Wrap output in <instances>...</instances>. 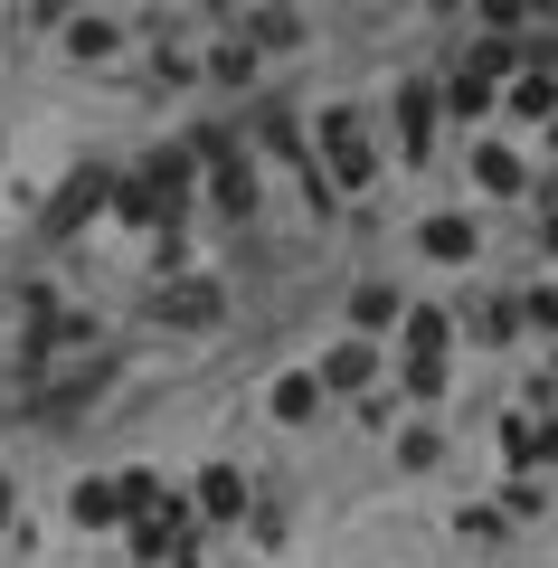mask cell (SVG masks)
<instances>
[{
	"instance_id": "3",
	"label": "cell",
	"mask_w": 558,
	"mask_h": 568,
	"mask_svg": "<svg viewBox=\"0 0 558 568\" xmlns=\"http://www.w3.org/2000/svg\"><path fill=\"white\" fill-rule=\"evenodd\" d=\"M219 313H227V294H219L209 275H180V284H161V323H171V332H209Z\"/></svg>"
},
{
	"instance_id": "11",
	"label": "cell",
	"mask_w": 558,
	"mask_h": 568,
	"mask_svg": "<svg viewBox=\"0 0 558 568\" xmlns=\"http://www.w3.org/2000/svg\"><path fill=\"white\" fill-rule=\"evenodd\" d=\"M501 455H511V465H549V426H539V417H511V426H501Z\"/></svg>"
},
{
	"instance_id": "7",
	"label": "cell",
	"mask_w": 558,
	"mask_h": 568,
	"mask_svg": "<svg viewBox=\"0 0 558 568\" xmlns=\"http://www.w3.org/2000/svg\"><path fill=\"white\" fill-rule=\"evenodd\" d=\"M200 511H209V521H246V474L237 465H209L200 474Z\"/></svg>"
},
{
	"instance_id": "12",
	"label": "cell",
	"mask_w": 558,
	"mask_h": 568,
	"mask_svg": "<svg viewBox=\"0 0 558 568\" xmlns=\"http://www.w3.org/2000/svg\"><path fill=\"white\" fill-rule=\"evenodd\" d=\"M398 133H407V142L436 133V85H398Z\"/></svg>"
},
{
	"instance_id": "15",
	"label": "cell",
	"mask_w": 558,
	"mask_h": 568,
	"mask_svg": "<svg viewBox=\"0 0 558 568\" xmlns=\"http://www.w3.org/2000/svg\"><path fill=\"white\" fill-rule=\"evenodd\" d=\"M351 313H359V323H369V332H379V323H398V284H359V294H351Z\"/></svg>"
},
{
	"instance_id": "9",
	"label": "cell",
	"mask_w": 558,
	"mask_h": 568,
	"mask_svg": "<svg viewBox=\"0 0 558 568\" xmlns=\"http://www.w3.org/2000/svg\"><path fill=\"white\" fill-rule=\"evenodd\" d=\"M322 379H332V388H369V379H379V351H369V342H332V351H322Z\"/></svg>"
},
{
	"instance_id": "19",
	"label": "cell",
	"mask_w": 558,
	"mask_h": 568,
	"mask_svg": "<svg viewBox=\"0 0 558 568\" xmlns=\"http://www.w3.org/2000/svg\"><path fill=\"white\" fill-rule=\"evenodd\" d=\"M530 323H549V332H558V284H539V294H530Z\"/></svg>"
},
{
	"instance_id": "17",
	"label": "cell",
	"mask_w": 558,
	"mask_h": 568,
	"mask_svg": "<svg viewBox=\"0 0 558 568\" xmlns=\"http://www.w3.org/2000/svg\"><path fill=\"white\" fill-rule=\"evenodd\" d=\"M67 58H114V20H77L67 29Z\"/></svg>"
},
{
	"instance_id": "2",
	"label": "cell",
	"mask_w": 558,
	"mask_h": 568,
	"mask_svg": "<svg viewBox=\"0 0 558 568\" xmlns=\"http://www.w3.org/2000/svg\"><path fill=\"white\" fill-rule=\"evenodd\" d=\"M200 152H209V200H219L227 219H246V209H256V162H246L227 133H200Z\"/></svg>"
},
{
	"instance_id": "21",
	"label": "cell",
	"mask_w": 558,
	"mask_h": 568,
	"mask_svg": "<svg viewBox=\"0 0 558 568\" xmlns=\"http://www.w3.org/2000/svg\"><path fill=\"white\" fill-rule=\"evenodd\" d=\"M549 142H558V114H549Z\"/></svg>"
},
{
	"instance_id": "1",
	"label": "cell",
	"mask_w": 558,
	"mask_h": 568,
	"mask_svg": "<svg viewBox=\"0 0 558 568\" xmlns=\"http://www.w3.org/2000/svg\"><path fill=\"white\" fill-rule=\"evenodd\" d=\"M180 200H190V152H152V162L133 171V181L114 190V209L133 227H161V219H180Z\"/></svg>"
},
{
	"instance_id": "18",
	"label": "cell",
	"mask_w": 558,
	"mask_h": 568,
	"mask_svg": "<svg viewBox=\"0 0 558 568\" xmlns=\"http://www.w3.org/2000/svg\"><path fill=\"white\" fill-rule=\"evenodd\" d=\"M209 77H219V85H237V77H256V48H219V58H209Z\"/></svg>"
},
{
	"instance_id": "5",
	"label": "cell",
	"mask_w": 558,
	"mask_h": 568,
	"mask_svg": "<svg viewBox=\"0 0 558 568\" xmlns=\"http://www.w3.org/2000/svg\"><path fill=\"white\" fill-rule=\"evenodd\" d=\"M67 521H77V530H114V521H133V503H123V484L85 474V484L67 493Z\"/></svg>"
},
{
	"instance_id": "8",
	"label": "cell",
	"mask_w": 558,
	"mask_h": 568,
	"mask_svg": "<svg viewBox=\"0 0 558 568\" xmlns=\"http://www.w3.org/2000/svg\"><path fill=\"white\" fill-rule=\"evenodd\" d=\"M322 388H332L322 369H294V379H275V417H284V426H313V417H322Z\"/></svg>"
},
{
	"instance_id": "20",
	"label": "cell",
	"mask_w": 558,
	"mask_h": 568,
	"mask_svg": "<svg viewBox=\"0 0 558 568\" xmlns=\"http://www.w3.org/2000/svg\"><path fill=\"white\" fill-rule=\"evenodd\" d=\"M0 530H10V474H0Z\"/></svg>"
},
{
	"instance_id": "14",
	"label": "cell",
	"mask_w": 558,
	"mask_h": 568,
	"mask_svg": "<svg viewBox=\"0 0 558 568\" xmlns=\"http://www.w3.org/2000/svg\"><path fill=\"white\" fill-rule=\"evenodd\" d=\"M445 104H455L464 123H483V114H493V77H483V67H464V77H455V95H445Z\"/></svg>"
},
{
	"instance_id": "10",
	"label": "cell",
	"mask_w": 558,
	"mask_h": 568,
	"mask_svg": "<svg viewBox=\"0 0 558 568\" xmlns=\"http://www.w3.org/2000/svg\"><path fill=\"white\" fill-rule=\"evenodd\" d=\"M426 256H436V265H474V219H455V209L426 219Z\"/></svg>"
},
{
	"instance_id": "13",
	"label": "cell",
	"mask_w": 558,
	"mask_h": 568,
	"mask_svg": "<svg viewBox=\"0 0 558 568\" xmlns=\"http://www.w3.org/2000/svg\"><path fill=\"white\" fill-rule=\"evenodd\" d=\"M511 114H539V123L558 114V77H549V67H530V77L511 85Z\"/></svg>"
},
{
	"instance_id": "6",
	"label": "cell",
	"mask_w": 558,
	"mask_h": 568,
	"mask_svg": "<svg viewBox=\"0 0 558 568\" xmlns=\"http://www.w3.org/2000/svg\"><path fill=\"white\" fill-rule=\"evenodd\" d=\"M104 200H114V181H104V171H77V181L58 190V209H48V227H58V237H67V227H85V219H95Z\"/></svg>"
},
{
	"instance_id": "4",
	"label": "cell",
	"mask_w": 558,
	"mask_h": 568,
	"mask_svg": "<svg viewBox=\"0 0 558 568\" xmlns=\"http://www.w3.org/2000/svg\"><path fill=\"white\" fill-rule=\"evenodd\" d=\"M322 152H332V181L341 190L369 181V133H359V114H322Z\"/></svg>"
},
{
	"instance_id": "16",
	"label": "cell",
	"mask_w": 558,
	"mask_h": 568,
	"mask_svg": "<svg viewBox=\"0 0 558 568\" xmlns=\"http://www.w3.org/2000/svg\"><path fill=\"white\" fill-rule=\"evenodd\" d=\"M474 181L483 190H520V162L501 152V142H483V152H474Z\"/></svg>"
}]
</instances>
